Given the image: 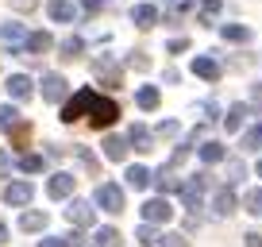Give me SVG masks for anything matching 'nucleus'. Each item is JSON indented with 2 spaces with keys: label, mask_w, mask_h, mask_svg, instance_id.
Returning a JSON list of instances; mask_svg holds the SVG:
<instances>
[{
  "label": "nucleus",
  "mask_w": 262,
  "mask_h": 247,
  "mask_svg": "<svg viewBox=\"0 0 262 247\" xmlns=\"http://www.w3.org/2000/svg\"><path fill=\"white\" fill-rule=\"evenodd\" d=\"M158 247H189V239L181 236V232H162V236H158Z\"/></svg>",
  "instance_id": "nucleus-29"
},
{
  "label": "nucleus",
  "mask_w": 262,
  "mask_h": 247,
  "mask_svg": "<svg viewBox=\"0 0 262 247\" xmlns=\"http://www.w3.org/2000/svg\"><path fill=\"white\" fill-rule=\"evenodd\" d=\"M50 47H54V39H50L47 31H31L24 39V50H19V54H47Z\"/></svg>",
  "instance_id": "nucleus-13"
},
{
  "label": "nucleus",
  "mask_w": 262,
  "mask_h": 247,
  "mask_svg": "<svg viewBox=\"0 0 262 247\" xmlns=\"http://www.w3.org/2000/svg\"><path fill=\"white\" fill-rule=\"evenodd\" d=\"M74 186H77L74 174H54V178L47 181V193H50L54 201H62V197H70V193H74Z\"/></svg>",
  "instance_id": "nucleus-9"
},
{
  "label": "nucleus",
  "mask_w": 262,
  "mask_h": 247,
  "mask_svg": "<svg viewBox=\"0 0 262 247\" xmlns=\"http://www.w3.org/2000/svg\"><path fill=\"white\" fill-rule=\"evenodd\" d=\"M24 39H27L24 24H4V27H0V43H4V47H12V54H19V50H24Z\"/></svg>",
  "instance_id": "nucleus-10"
},
{
  "label": "nucleus",
  "mask_w": 262,
  "mask_h": 247,
  "mask_svg": "<svg viewBox=\"0 0 262 247\" xmlns=\"http://www.w3.org/2000/svg\"><path fill=\"white\" fill-rule=\"evenodd\" d=\"M239 178H243V162L231 158V162H228V181H239Z\"/></svg>",
  "instance_id": "nucleus-37"
},
{
  "label": "nucleus",
  "mask_w": 262,
  "mask_h": 247,
  "mask_svg": "<svg viewBox=\"0 0 262 247\" xmlns=\"http://www.w3.org/2000/svg\"><path fill=\"white\" fill-rule=\"evenodd\" d=\"M243 239H247V247H262V236H258V232H247Z\"/></svg>",
  "instance_id": "nucleus-40"
},
{
  "label": "nucleus",
  "mask_w": 262,
  "mask_h": 247,
  "mask_svg": "<svg viewBox=\"0 0 262 247\" xmlns=\"http://www.w3.org/2000/svg\"><path fill=\"white\" fill-rule=\"evenodd\" d=\"M120 232L116 228H97V247H120Z\"/></svg>",
  "instance_id": "nucleus-28"
},
{
  "label": "nucleus",
  "mask_w": 262,
  "mask_h": 247,
  "mask_svg": "<svg viewBox=\"0 0 262 247\" xmlns=\"http://www.w3.org/2000/svg\"><path fill=\"white\" fill-rule=\"evenodd\" d=\"M47 12H50V19H54V24H74V16H77L70 0H50Z\"/></svg>",
  "instance_id": "nucleus-16"
},
{
  "label": "nucleus",
  "mask_w": 262,
  "mask_h": 247,
  "mask_svg": "<svg viewBox=\"0 0 262 247\" xmlns=\"http://www.w3.org/2000/svg\"><path fill=\"white\" fill-rule=\"evenodd\" d=\"M127 143H135V151H155V135H150L147 128H143V123H131Z\"/></svg>",
  "instance_id": "nucleus-17"
},
{
  "label": "nucleus",
  "mask_w": 262,
  "mask_h": 247,
  "mask_svg": "<svg viewBox=\"0 0 262 247\" xmlns=\"http://www.w3.org/2000/svg\"><path fill=\"white\" fill-rule=\"evenodd\" d=\"M12 4H16V8H35L39 0H12Z\"/></svg>",
  "instance_id": "nucleus-43"
},
{
  "label": "nucleus",
  "mask_w": 262,
  "mask_h": 247,
  "mask_svg": "<svg viewBox=\"0 0 262 247\" xmlns=\"http://www.w3.org/2000/svg\"><path fill=\"white\" fill-rule=\"evenodd\" d=\"M16 123H19V112L12 105H0V132H12Z\"/></svg>",
  "instance_id": "nucleus-27"
},
{
  "label": "nucleus",
  "mask_w": 262,
  "mask_h": 247,
  "mask_svg": "<svg viewBox=\"0 0 262 247\" xmlns=\"http://www.w3.org/2000/svg\"><path fill=\"white\" fill-rule=\"evenodd\" d=\"M247 213H251V216H262V190H251V193H247Z\"/></svg>",
  "instance_id": "nucleus-33"
},
{
  "label": "nucleus",
  "mask_w": 262,
  "mask_h": 247,
  "mask_svg": "<svg viewBox=\"0 0 262 247\" xmlns=\"http://www.w3.org/2000/svg\"><path fill=\"white\" fill-rule=\"evenodd\" d=\"M19 170L24 174H39L42 170V155H19Z\"/></svg>",
  "instance_id": "nucleus-30"
},
{
  "label": "nucleus",
  "mask_w": 262,
  "mask_h": 247,
  "mask_svg": "<svg viewBox=\"0 0 262 247\" xmlns=\"http://www.w3.org/2000/svg\"><path fill=\"white\" fill-rule=\"evenodd\" d=\"M116 116H120V108H116V100H108V97H93V105H89V123L93 128H112L116 123Z\"/></svg>",
  "instance_id": "nucleus-1"
},
{
  "label": "nucleus",
  "mask_w": 262,
  "mask_h": 247,
  "mask_svg": "<svg viewBox=\"0 0 262 247\" xmlns=\"http://www.w3.org/2000/svg\"><path fill=\"white\" fill-rule=\"evenodd\" d=\"M81 8L85 12H100V8H104V0H81Z\"/></svg>",
  "instance_id": "nucleus-39"
},
{
  "label": "nucleus",
  "mask_w": 262,
  "mask_h": 247,
  "mask_svg": "<svg viewBox=\"0 0 262 247\" xmlns=\"http://www.w3.org/2000/svg\"><path fill=\"white\" fill-rule=\"evenodd\" d=\"M19 228H24V232H42V228H47V213H39V209L24 213V216H19Z\"/></svg>",
  "instance_id": "nucleus-21"
},
{
  "label": "nucleus",
  "mask_w": 262,
  "mask_h": 247,
  "mask_svg": "<svg viewBox=\"0 0 262 247\" xmlns=\"http://www.w3.org/2000/svg\"><path fill=\"white\" fill-rule=\"evenodd\" d=\"M251 105L262 108V85H254V89H251Z\"/></svg>",
  "instance_id": "nucleus-41"
},
{
  "label": "nucleus",
  "mask_w": 262,
  "mask_h": 247,
  "mask_svg": "<svg viewBox=\"0 0 262 247\" xmlns=\"http://www.w3.org/2000/svg\"><path fill=\"white\" fill-rule=\"evenodd\" d=\"M39 247H74V239L70 236H47V239H39Z\"/></svg>",
  "instance_id": "nucleus-34"
},
{
  "label": "nucleus",
  "mask_w": 262,
  "mask_h": 247,
  "mask_svg": "<svg viewBox=\"0 0 262 247\" xmlns=\"http://www.w3.org/2000/svg\"><path fill=\"white\" fill-rule=\"evenodd\" d=\"M131 24L135 27H155L158 24V8L155 4H135V8H131Z\"/></svg>",
  "instance_id": "nucleus-15"
},
{
  "label": "nucleus",
  "mask_w": 262,
  "mask_h": 247,
  "mask_svg": "<svg viewBox=\"0 0 262 247\" xmlns=\"http://www.w3.org/2000/svg\"><path fill=\"white\" fill-rule=\"evenodd\" d=\"M158 135H166V139H170V135H178V123H173V120L158 123Z\"/></svg>",
  "instance_id": "nucleus-38"
},
{
  "label": "nucleus",
  "mask_w": 262,
  "mask_h": 247,
  "mask_svg": "<svg viewBox=\"0 0 262 247\" xmlns=\"http://www.w3.org/2000/svg\"><path fill=\"white\" fill-rule=\"evenodd\" d=\"M139 239L143 243H158V236H155V228H150L147 220H143V228H139Z\"/></svg>",
  "instance_id": "nucleus-36"
},
{
  "label": "nucleus",
  "mask_w": 262,
  "mask_h": 247,
  "mask_svg": "<svg viewBox=\"0 0 262 247\" xmlns=\"http://www.w3.org/2000/svg\"><path fill=\"white\" fill-rule=\"evenodd\" d=\"M258 178H262V158H258Z\"/></svg>",
  "instance_id": "nucleus-45"
},
{
  "label": "nucleus",
  "mask_w": 262,
  "mask_h": 247,
  "mask_svg": "<svg viewBox=\"0 0 262 247\" xmlns=\"http://www.w3.org/2000/svg\"><path fill=\"white\" fill-rule=\"evenodd\" d=\"M193 74L196 77H205V81H220V62L216 58H208V54H201V58H193Z\"/></svg>",
  "instance_id": "nucleus-11"
},
{
  "label": "nucleus",
  "mask_w": 262,
  "mask_h": 247,
  "mask_svg": "<svg viewBox=\"0 0 262 247\" xmlns=\"http://www.w3.org/2000/svg\"><path fill=\"white\" fill-rule=\"evenodd\" d=\"M201 158H205L208 166H216V162L228 158V147H224V143H205V147H201Z\"/></svg>",
  "instance_id": "nucleus-24"
},
{
  "label": "nucleus",
  "mask_w": 262,
  "mask_h": 247,
  "mask_svg": "<svg viewBox=\"0 0 262 247\" xmlns=\"http://www.w3.org/2000/svg\"><path fill=\"white\" fill-rule=\"evenodd\" d=\"M247 116H251V108H247V105H231L228 116H224V128H228V132H239Z\"/></svg>",
  "instance_id": "nucleus-19"
},
{
  "label": "nucleus",
  "mask_w": 262,
  "mask_h": 247,
  "mask_svg": "<svg viewBox=\"0 0 262 247\" xmlns=\"http://www.w3.org/2000/svg\"><path fill=\"white\" fill-rule=\"evenodd\" d=\"M81 50H85V43L77 39V35H70V39L62 43V58H77V54H81Z\"/></svg>",
  "instance_id": "nucleus-31"
},
{
  "label": "nucleus",
  "mask_w": 262,
  "mask_h": 247,
  "mask_svg": "<svg viewBox=\"0 0 262 247\" xmlns=\"http://www.w3.org/2000/svg\"><path fill=\"white\" fill-rule=\"evenodd\" d=\"M170 12H189V8H196V0H162Z\"/></svg>",
  "instance_id": "nucleus-35"
},
{
  "label": "nucleus",
  "mask_w": 262,
  "mask_h": 247,
  "mask_svg": "<svg viewBox=\"0 0 262 247\" xmlns=\"http://www.w3.org/2000/svg\"><path fill=\"white\" fill-rule=\"evenodd\" d=\"M93 216H97V213H93V205H89V201H70V209H66V220H70V224H77V228H89V224H93Z\"/></svg>",
  "instance_id": "nucleus-8"
},
{
  "label": "nucleus",
  "mask_w": 262,
  "mask_h": 247,
  "mask_svg": "<svg viewBox=\"0 0 262 247\" xmlns=\"http://www.w3.org/2000/svg\"><path fill=\"white\" fill-rule=\"evenodd\" d=\"M135 100H139L143 112H155V108H158V89H155V85H143V89L135 93Z\"/></svg>",
  "instance_id": "nucleus-25"
},
{
  "label": "nucleus",
  "mask_w": 262,
  "mask_h": 247,
  "mask_svg": "<svg viewBox=\"0 0 262 247\" xmlns=\"http://www.w3.org/2000/svg\"><path fill=\"white\" fill-rule=\"evenodd\" d=\"M139 213H143V220H147V224H170L173 220V205H170L166 193H162V197H150Z\"/></svg>",
  "instance_id": "nucleus-4"
},
{
  "label": "nucleus",
  "mask_w": 262,
  "mask_h": 247,
  "mask_svg": "<svg viewBox=\"0 0 262 247\" xmlns=\"http://www.w3.org/2000/svg\"><path fill=\"white\" fill-rule=\"evenodd\" d=\"M66 77L62 74H47L42 77V100H50V105H58V100H66Z\"/></svg>",
  "instance_id": "nucleus-6"
},
{
  "label": "nucleus",
  "mask_w": 262,
  "mask_h": 247,
  "mask_svg": "<svg viewBox=\"0 0 262 247\" xmlns=\"http://www.w3.org/2000/svg\"><path fill=\"white\" fill-rule=\"evenodd\" d=\"M123 178H127V186H131V190H147L150 181H155L147 166H127V174H123Z\"/></svg>",
  "instance_id": "nucleus-18"
},
{
  "label": "nucleus",
  "mask_w": 262,
  "mask_h": 247,
  "mask_svg": "<svg viewBox=\"0 0 262 247\" xmlns=\"http://www.w3.org/2000/svg\"><path fill=\"white\" fill-rule=\"evenodd\" d=\"M231 213H235V193L216 190V216H231Z\"/></svg>",
  "instance_id": "nucleus-23"
},
{
  "label": "nucleus",
  "mask_w": 262,
  "mask_h": 247,
  "mask_svg": "<svg viewBox=\"0 0 262 247\" xmlns=\"http://www.w3.org/2000/svg\"><path fill=\"white\" fill-rule=\"evenodd\" d=\"M93 201H97L104 213H123V190L116 181H100L97 193H93Z\"/></svg>",
  "instance_id": "nucleus-3"
},
{
  "label": "nucleus",
  "mask_w": 262,
  "mask_h": 247,
  "mask_svg": "<svg viewBox=\"0 0 262 247\" xmlns=\"http://www.w3.org/2000/svg\"><path fill=\"white\" fill-rule=\"evenodd\" d=\"M0 243H8V228L4 224H0Z\"/></svg>",
  "instance_id": "nucleus-44"
},
{
  "label": "nucleus",
  "mask_w": 262,
  "mask_h": 247,
  "mask_svg": "<svg viewBox=\"0 0 262 247\" xmlns=\"http://www.w3.org/2000/svg\"><path fill=\"white\" fill-rule=\"evenodd\" d=\"M220 35H224L228 43H247V39H251V27H243V24H224Z\"/></svg>",
  "instance_id": "nucleus-26"
},
{
  "label": "nucleus",
  "mask_w": 262,
  "mask_h": 247,
  "mask_svg": "<svg viewBox=\"0 0 262 247\" xmlns=\"http://www.w3.org/2000/svg\"><path fill=\"white\" fill-rule=\"evenodd\" d=\"M31 197H35V186H31V181H12V186H4V201L16 205V209L31 205Z\"/></svg>",
  "instance_id": "nucleus-5"
},
{
  "label": "nucleus",
  "mask_w": 262,
  "mask_h": 247,
  "mask_svg": "<svg viewBox=\"0 0 262 247\" xmlns=\"http://www.w3.org/2000/svg\"><path fill=\"white\" fill-rule=\"evenodd\" d=\"M93 97H97V89H77L74 97L66 100V108H62V120H66V123H74V120H81V116H89Z\"/></svg>",
  "instance_id": "nucleus-2"
},
{
  "label": "nucleus",
  "mask_w": 262,
  "mask_h": 247,
  "mask_svg": "<svg viewBox=\"0 0 262 247\" xmlns=\"http://www.w3.org/2000/svg\"><path fill=\"white\" fill-rule=\"evenodd\" d=\"M104 155L112 158V162H123V158H127V139H120V135H108V139H104Z\"/></svg>",
  "instance_id": "nucleus-20"
},
{
  "label": "nucleus",
  "mask_w": 262,
  "mask_h": 247,
  "mask_svg": "<svg viewBox=\"0 0 262 247\" xmlns=\"http://www.w3.org/2000/svg\"><path fill=\"white\" fill-rule=\"evenodd\" d=\"M258 143H262V123H254L251 132L243 135V151H258Z\"/></svg>",
  "instance_id": "nucleus-32"
},
{
  "label": "nucleus",
  "mask_w": 262,
  "mask_h": 247,
  "mask_svg": "<svg viewBox=\"0 0 262 247\" xmlns=\"http://www.w3.org/2000/svg\"><path fill=\"white\" fill-rule=\"evenodd\" d=\"M185 47H189L185 39H173V43H170V54H181V50H185Z\"/></svg>",
  "instance_id": "nucleus-42"
},
{
  "label": "nucleus",
  "mask_w": 262,
  "mask_h": 247,
  "mask_svg": "<svg viewBox=\"0 0 262 247\" xmlns=\"http://www.w3.org/2000/svg\"><path fill=\"white\" fill-rule=\"evenodd\" d=\"M93 70H97V77L100 81H108V85H120V62H116V58H97V62H93Z\"/></svg>",
  "instance_id": "nucleus-12"
},
{
  "label": "nucleus",
  "mask_w": 262,
  "mask_h": 247,
  "mask_svg": "<svg viewBox=\"0 0 262 247\" xmlns=\"http://www.w3.org/2000/svg\"><path fill=\"white\" fill-rule=\"evenodd\" d=\"M224 0H201V12H196V24H212L216 16H220Z\"/></svg>",
  "instance_id": "nucleus-22"
},
{
  "label": "nucleus",
  "mask_w": 262,
  "mask_h": 247,
  "mask_svg": "<svg viewBox=\"0 0 262 247\" xmlns=\"http://www.w3.org/2000/svg\"><path fill=\"white\" fill-rule=\"evenodd\" d=\"M4 89H8V97H12V100H27V97L35 93V81H31L27 74H12L8 81H4Z\"/></svg>",
  "instance_id": "nucleus-7"
},
{
  "label": "nucleus",
  "mask_w": 262,
  "mask_h": 247,
  "mask_svg": "<svg viewBox=\"0 0 262 247\" xmlns=\"http://www.w3.org/2000/svg\"><path fill=\"white\" fill-rule=\"evenodd\" d=\"M155 186H158V190H162V193H166V197H170V193H181V186H185V181H181V178H173V166H170V162H166V166H162V170H158V178H155Z\"/></svg>",
  "instance_id": "nucleus-14"
}]
</instances>
